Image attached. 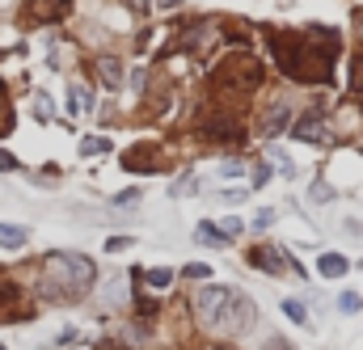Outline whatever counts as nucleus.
<instances>
[{
  "instance_id": "obj_1",
  "label": "nucleus",
  "mask_w": 363,
  "mask_h": 350,
  "mask_svg": "<svg viewBox=\"0 0 363 350\" xmlns=\"http://www.w3.org/2000/svg\"><path fill=\"white\" fill-rule=\"evenodd\" d=\"M274 64L283 77L304 85H325L334 77V55L342 47L338 30L330 26H296V30H267Z\"/></svg>"
},
{
  "instance_id": "obj_2",
  "label": "nucleus",
  "mask_w": 363,
  "mask_h": 350,
  "mask_svg": "<svg viewBox=\"0 0 363 350\" xmlns=\"http://www.w3.org/2000/svg\"><path fill=\"white\" fill-rule=\"evenodd\" d=\"M194 317L207 325V329H220V334H245L254 329V300L237 287H220V283H207L194 291Z\"/></svg>"
},
{
  "instance_id": "obj_3",
  "label": "nucleus",
  "mask_w": 363,
  "mask_h": 350,
  "mask_svg": "<svg viewBox=\"0 0 363 350\" xmlns=\"http://www.w3.org/2000/svg\"><path fill=\"white\" fill-rule=\"evenodd\" d=\"M97 278V266L85 254H51L43 258V291L51 300H81Z\"/></svg>"
},
{
  "instance_id": "obj_4",
  "label": "nucleus",
  "mask_w": 363,
  "mask_h": 350,
  "mask_svg": "<svg viewBox=\"0 0 363 350\" xmlns=\"http://www.w3.org/2000/svg\"><path fill=\"white\" fill-rule=\"evenodd\" d=\"M211 89H233V93H254L262 81V60H254L250 51H237V55H224L216 68H211Z\"/></svg>"
},
{
  "instance_id": "obj_5",
  "label": "nucleus",
  "mask_w": 363,
  "mask_h": 350,
  "mask_svg": "<svg viewBox=\"0 0 363 350\" xmlns=\"http://www.w3.org/2000/svg\"><path fill=\"white\" fill-rule=\"evenodd\" d=\"M72 13V0H26L21 17L30 26H51V21H64Z\"/></svg>"
},
{
  "instance_id": "obj_6",
  "label": "nucleus",
  "mask_w": 363,
  "mask_h": 350,
  "mask_svg": "<svg viewBox=\"0 0 363 350\" xmlns=\"http://www.w3.org/2000/svg\"><path fill=\"white\" fill-rule=\"evenodd\" d=\"M287 127H291V106H287V101H274L271 110L262 114V127H258V131H262L267 140H274V135H283Z\"/></svg>"
},
{
  "instance_id": "obj_7",
  "label": "nucleus",
  "mask_w": 363,
  "mask_h": 350,
  "mask_svg": "<svg viewBox=\"0 0 363 350\" xmlns=\"http://www.w3.org/2000/svg\"><path fill=\"white\" fill-rule=\"evenodd\" d=\"M287 131H291L296 140H304V144H330V131L321 127V118H317V114H304V118H300V123H291Z\"/></svg>"
},
{
  "instance_id": "obj_8",
  "label": "nucleus",
  "mask_w": 363,
  "mask_h": 350,
  "mask_svg": "<svg viewBox=\"0 0 363 350\" xmlns=\"http://www.w3.org/2000/svg\"><path fill=\"white\" fill-rule=\"evenodd\" d=\"M0 317H30V308L21 304V287L0 278Z\"/></svg>"
},
{
  "instance_id": "obj_9",
  "label": "nucleus",
  "mask_w": 363,
  "mask_h": 350,
  "mask_svg": "<svg viewBox=\"0 0 363 350\" xmlns=\"http://www.w3.org/2000/svg\"><path fill=\"white\" fill-rule=\"evenodd\" d=\"M250 266H258V270H267V274H283L287 266H283V254L274 249V245H258L254 254H250Z\"/></svg>"
},
{
  "instance_id": "obj_10",
  "label": "nucleus",
  "mask_w": 363,
  "mask_h": 350,
  "mask_svg": "<svg viewBox=\"0 0 363 350\" xmlns=\"http://www.w3.org/2000/svg\"><path fill=\"white\" fill-rule=\"evenodd\" d=\"M127 169H135V174H161V161H157V152L152 148H135V152H127V161H123Z\"/></svg>"
},
{
  "instance_id": "obj_11",
  "label": "nucleus",
  "mask_w": 363,
  "mask_h": 350,
  "mask_svg": "<svg viewBox=\"0 0 363 350\" xmlns=\"http://www.w3.org/2000/svg\"><path fill=\"white\" fill-rule=\"evenodd\" d=\"M347 270H351V262L342 254H321L317 258V274H325V278H342Z\"/></svg>"
},
{
  "instance_id": "obj_12",
  "label": "nucleus",
  "mask_w": 363,
  "mask_h": 350,
  "mask_svg": "<svg viewBox=\"0 0 363 350\" xmlns=\"http://www.w3.org/2000/svg\"><path fill=\"white\" fill-rule=\"evenodd\" d=\"M97 77H101L110 89H118L123 85V64H118L114 55H101V60H97Z\"/></svg>"
},
{
  "instance_id": "obj_13",
  "label": "nucleus",
  "mask_w": 363,
  "mask_h": 350,
  "mask_svg": "<svg viewBox=\"0 0 363 350\" xmlns=\"http://www.w3.org/2000/svg\"><path fill=\"white\" fill-rule=\"evenodd\" d=\"M26 237H30V232H26L21 224H0V245H4V249H21Z\"/></svg>"
},
{
  "instance_id": "obj_14",
  "label": "nucleus",
  "mask_w": 363,
  "mask_h": 350,
  "mask_svg": "<svg viewBox=\"0 0 363 350\" xmlns=\"http://www.w3.org/2000/svg\"><path fill=\"white\" fill-rule=\"evenodd\" d=\"M89 106H93V97H89V89H85V85L68 89V110H72V114H85Z\"/></svg>"
},
{
  "instance_id": "obj_15",
  "label": "nucleus",
  "mask_w": 363,
  "mask_h": 350,
  "mask_svg": "<svg viewBox=\"0 0 363 350\" xmlns=\"http://www.w3.org/2000/svg\"><path fill=\"white\" fill-rule=\"evenodd\" d=\"M194 241H203V245H224V232H220V224L203 220V224L194 228Z\"/></svg>"
},
{
  "instance_id": "obj_16",
  "label": "nucleus",
  "mask_w": 363,
  "mask_h": 350,
  "mask_svg": "<svg viewBox=\"0 0 363 350\" xmlns=\"http://www.w3.org/2000/svg\"><path fill=\"white\" fill-rule=\"evenodd\" d=\"M144 278H148V287H157V291H161V287H169V283H174V270H169V266H157V270H148Z\"/></svg>"
},
{
  "instance_id": "obj_17",
  "label": "nucleus",
  "mask_w": 363,
  "mask_h": 350,
  "mask_svg": "<svg viewBox=\"0 0 363 350\" xmlns=\"http://www.w3.org/2000/svg\"><path fill=\"white\" fill-rule=\"evenodd\" d=\"M13 131V106H9V93L0 85V135H9Z\"/></svg>"
},
{
  "instance_id": "obj_18",
  "label": "nucleus",
  "mask_w": 363,
  "mask_h": 350,
  "mask_svg": "<svg viewBox=\"0 0 363 350\" xmlns=\"http://www.w3.org/2000/svg\"><path fill=\"white\" fill-rule=\"evenodd\" d=\"M283 312H287V321H296V325H304V321H308V308H304V304H296V300H283Z\"/></svg>"
},
{
  "instance_id": "obj_19",
  "label": "nucleus",
  "mask_w": 363,
  "mask_h": 350,
  "mask_svg": "<svg viewBox=\"0 0 363 350\" xmlns=\"http://www.w3.org/2000/svg\"><path fill=\"white\" fill-rule=\"evenodd\" d=\"M338 308H342V312H359L363 308L359 291H342V295H338Z\"/></svg>"
},
{
  "instance_id": "obj_20",
  "label": "nucleus",
  "mask_w": 363,
  "mask_h": 350,
  "mask_svg": "<svg viewBox=\"0 0 363 350\" xmlns=\"http://www.w3.org/2000/svg\"><path fill=\"white\" fill-rule=\"evenodd\" d=\"M81 152L97 157V152H110V140H81Z\"/></svg>"
},
{
  "instance_id": "obj_21",
  "label": "nucleus",
  "mask_w": 363,
  "mask_h": 350,
  "mask_svg": "<svg viewBox=\"0 0 363 350\" xmlns=\"http://www.w3.org/2000/svg\"><path fill=\"white\" fill-rule=\"evenodd\" d=\"M140 203V190H123V194H114V207H135Z\"/></svg>"
},
{
  "instance_id": "obj_22",
  "label": "nucleus",
  "mask_w": 363,
  "mask_h": 350,
  "mask_svg": "<svg viewBox=\"0 0 363 350\" xmlns=\"http://www.w3.org/2000/svg\"><path fill=\"white\" fill-rule=\"evenodd\" d=\"M207 274H211V266H207V262H194V266H186V278H194V283H199V278H207Z\"/></svg>"
},
{
  "instance_id": "obj_23",
  "label": "nucleus",
  "mask_w": 363,
  "mask_h": 350,
  "mask_svg": "<svg viewBox=\"0 0 363 350\" xmlns=\"http://www.w3.org/2000/svg\"><path fill=\"white\" fill-rule=\"evenodd\" d=\"M241 174H245L241 161H224V165H220V177H241Z\"/></svg>"
},
{
  "instance_id": "obj_24",
  "label": "nucleus",
  "mask_w": 363,
  "mask_h": 350,
  "mask_svg": "<svg viewBox=\"0 0 363 350\" xmlns=\"http://www.w3.org/2000/svg\"><path fill=\"white\" fill-rule=\"evenodd\" d=\"M351 89H355V93H363V55L355 60V68H351Z\"/></svg>"
},
{
  "instance_id": "obj_25",
  "label": "nucleus",
  "mask_w": 363,
  "mask_h": 350,
  "mask_svg": "<svg viewBox=\"0 0 363 350\" xmlns=\"http://www.w3.org/2000/svg\"><path fill=\"white\" fill-rule=\"evenodd\" d=\"M313 203H330V186L325 181H313V194H308Z\"/></svg>"
},
{
  "instance_id": "obj_26",
  "label": "nucleus",
  "mask_w": 363,
  "mask_h": 350,
  "mask_svg": "<svg viewBox=\"0 0 363 350\" xmlns=\"http://www.w3.org/2000/svg\"><path fill=\"white\" fill-rule=\"evenodd\" d=\"M241 228H245L241 220H224V224H220V232H224V241H233V237H237Z\"/></svg>"
},
{
  "instance_id": "obj_27",
  "label": "nucleus",
  "mask_w": 363,
  "mask_h": 350,
  "mask_svg": "<svg viewBox=\"0 0 363 350\" xmlns=\"http://www.w3.org/2000/svg\"><path fill=\"white\" fill-rule=\"evenodd\" d=\"M271 224H274V211L271 207H262V211L254 215V228H271Z\"/></svg>"
},
{
  "instance_id": "obj_28",
  "label": "nucleus",
  "mask_w": 363,
  "mask_h": 350,
  "mask_svg": "<svg viewBox=\"0 0 363 350\" xmlns=\"http://www.w3.org/2000/svg\"><path fill=\"white\" fill-rule=\"evenodd\" d=\"M34 114L47 123V118H51V101H47V97H38V101H34Z\"/></svg>"
},
{
  "instance_id": "obj_29",
  "label": "nucleus",
  "mask_w": 363,
  "mask_h": 350,
  "mask_svg": "<svg viewBox=\"0 0 363 350\" xmlns=\"http://www.w3.org/2000/svg\"><path fill=\"white\" fill-rule=\"evenodd\" d=\"M220 198H228V203H245V198H250V190H241V186H237V190H224Z\"/></svg>"
},
{
  "instance_id": "obj_30",
  "label": "nucleus",
  "mask_w": 363,
  "mask_h": 350,
  "mask_svg": "<svg viewBox=\"0 0 363 350\" xmlns=\"http://www.w3.org/2000/svg\"><path fill=\"white\" fill-rule=\"evenodd\" d=\"M127 245H131L127 237H110V241H106V249H127Z\"/></svg>"
},
{
  "instance_id": "obj_31",
  "label": "nucleus",
  "mask_w": 363,
  "mask_h": 350,
  "mask_svg": "<svg viewBox=\"0 0 363 350\" xmlns=\"http://www.w3.org/2000/svg\"><path fill=\"white\" fill-rule=\"evenodd\" d=\"M9 169H17V161H13L9 152H0V174H9Z\"/></svg>"
},
{
  "instance_id": "obj_32",
  "label": "nucleus",
  "mask_w": 363,
  "mask_h": 350,
  "mask_svg": "<svg viewBox=\"0 0 363 350\" xmlns=\"http://www.w3.org/2000/svg\"><path fill=\"white\" fill-rule=\"evenodd\" d=\"M148 4H152V0H127V9H131V13H148Z\"/></svg>"
},
{
  "instance_id": "obj_33",
  "label": "nucleus",
  "mask_w": 363,
  "mask_h": 350,
  "mask_svg": "<svg viewBox=\"0 0 363 350\" xmlns=\"http://www.w3.org/2000/svg\"><path fill=\"white\" fill-rule=\"evenodd\" d=\"M157 4H161V9H178L182 0H157Z\"/></svg>"
},
{
  "instance_id": "obj_34",
  "label": "nucleus",
  "mask_w": 363,
  "mask_h": 350,
  "mask_svg": "<svg viewBox=\"0 0 363 350\" xmlns=\"http://www.w3.org/2000/svg\"><path fill=\"white\" fill-rule=\"evenodd\" d=\"M355 21H359V30H363V13H355Z\"/></svg>"
},
{
  "instance_id": "obj_35",
  "label": "nucleus",
  "mask_w": 363,
  "mask_h": 350,
  "mask_svg": "<svg viewBox=\"0 0 363 350\" xmlns=\"http://www.w3.org/2000/svg\"><path fill=\"white\" fill-rule=\"evenodd\" d=\"M211 350H233V346H211Z\"/></svg>"
}]
</instances>
